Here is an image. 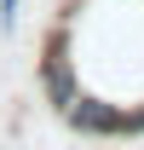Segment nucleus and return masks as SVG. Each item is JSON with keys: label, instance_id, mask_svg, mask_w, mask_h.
<instances>
[{"label": "nucleus", "instance_id": "obj_1", "mask_svg": "<svg viewBox=\"0 0 144 150\" xmlns=\"http://www.w3.org/2000/svg\"><path fill=\"white\" fill-rule=\"evenodd\" d=\"M18 18H23V0H0V35H12Z\"/></svg>", "mask_w": 144, "mask_h": 150}]
</instances>
